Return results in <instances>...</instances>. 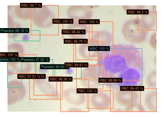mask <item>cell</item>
<instances>
[{
    "instance_id": "6da1fadb",
    "label": "cell",
    "mask_w": 164,
    "mask_h": 117,
    "mask_svg": "<svg viewBox=\"0 0 164 117\" xmlns=\"http://www.w3.org/2000/svg\"><path fill=\"white\" fill-rule=\"evenodd\" d=\"M70 68L65 67L64 64H41L40 69H69Z\"/></svg>"
},
{
    "instance_id": "7a4b0ae2",
    "label": "cell",
    "mask_w": 164,
    "mask_h": 117,
    "mask_svg": "<svg viewBox=\"0 0 164 117\" xmlns=\"http://www.w3.org/2000/svg\"><path fill=\"white\" fill-rule=\"evenodd\" d=\"M49 81L57 82H70L73 81V77L71 76L49 77Z\"/></svg>"
},
{
    "instance_id": "3957f363",
    "label": "cell",
    "mask_w": 164,
    "mask_h": 117,
    "mask_svg": "<svg viewBox=\"0 0 164 117\" xmlns=\"http://www.w3.org/2000/svg\"><path fill=\"white\" fill-rule=\"evenodd\" d=\"M86 31L84 29H62V35H83L85 34Z\"/></svg>"
},
{
    "instance_id": "277c9868",
    "label": "cell",
    "mask_w": 164,
    "mask_h": 117,
    "mask_svg": "<svg viewBox=\"0 0 164 117\" xmlns=\"http://www.w3.org/2000/svg\"><path fill=\"white\" fill-rule=\"evenodd\" d=\"M65 67L66 68H88V62H65Z\"/></svg>"
},
{
    "instance_id": "5b68a950",
    "label": "cell",
    "mask_w": 164,
    "mask_h": 117,
    "mask_svg": "<svg viewBox=\"0 0 164 117\" xmlns=\"http://www.w3.org/2000/svg\"><path fill=\"white\" fill-rule=\"evenodd\" d=\"M122 78H99L98 82L99 83H122Z\"/></svg>"
},
{
    "instance_id": "8992f818",
    "label": "cell",
    "mask_w": 164,
    "mask_h": 117,
    "mask_svg": "<svg viewBox=\"0 0 164 117\" xmlns=\"http://www.w3.org/2000/svg\"><path fill=\"white\" fill-rule=\"evenodd\" d=\"M87 39H64V44H87Z\"/></svg>"
},
{
    "instance_id": "52a82bcc",
    "label": "cell",
    "mask_w": 164,
    "mask_h": 117,
    "mask_svg": "<svg viewBox=\"0 0 164 117\" xmlns=\"http://www.w3.org/2000/svg\"><path fill=\"white\" fill-rule=\"evenodd\" d=\"M98 89L97 88H77L76 93L78 94H97Z\"/></svg>"
},
{
    "instance_id": "ba28073f",
    "label": "cell",
    "mask_w": 164,
    "mask_h": 117,
    "mask_svg": "<svg viewBox=\"0 0 164 117\" xmlns=\"http://www.w3.org/2000/svg\"><path fill=\"white\" fill-rule=\"evenodd\" d=\"M110 49L109 46H89L88 47V51H109Z\"/></svg>"
},
{
    "instance_id": "9c48e42d",
    "label": "cell",
    "mask_w": 164,
    "mask_h": 117,
    "mask_svg": "<svg viewBox=\"0 0 164 117\" xmlns=\"http://www.w3.org/2000/svg\"><path fill=\"white\" fill-rule=\"evenodd\" d=\"M74 23L73 19H52V23L58 24H72Z\"/></svg>"
},
{
    "instance_id": "30bf717a",
    "label": "cell",
    "mask_w": 164,
    "mask_h": 117,
    "mask_svg": "<svg viewBox=\"0 0 164 117\" xmlns=\"http://www.w3.org/2000/svg\"><path fill=\"white\" fill-rule=\"evenodd\" d=\"M79 24H99L100 23L99 20L79 19Z\"/></svg>"
}]
</instances>
